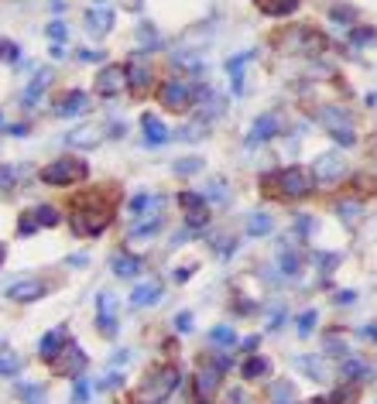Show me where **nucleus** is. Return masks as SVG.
<instances>
[{
  "instance_id": "nucleus-11",
  "label": "nucleus",
  "mask_w": 377,
  "mask_h": 404,
  "mask_svg": "<svg viewBox=\"0 0 377 404\" xmlns=\"http://www.w3.org/2000/svg\"><path fill=\"white\" fill-rule=\"evenodd\" d=\"M312 175H316V182H323V185H333V182H339V178L346 175V162L339 158V151L319 155V158H316V164H312Z\"/></svg>"
},
{
  "instance_id": "nucleus-31",
  "label": "nucleus",
  "mask_w": 377,
  "mask_h": 404,
  "mask_svg": "<svg viewBox=\"0 0 377 404\" xmlns=\"http://www.w3.org/2000/svg\"><path fill=\"white\" fill-rule=\"evenodd\" d=\"M0 62H10V65H17L21 62V45L10 38H0Z\"/></svg>"
},
{
  "instance_id": "nucleus-6",
  "label": "nucleus",
  "mask_w": 377,
  "mask_h": 404,
  "mask_svg": "<svg viewBox=\"0 0 377 404\" xmlns=\"http://www.w3.org/2000/svg\"><path fill=\"white\" fill-rule=\"evenodd\" d=\"M48 366H52V373L55 377H79V370L86 366V353H83V346L79 343H72V339H66V346L48 360Z\"/></svg>"
},
{
  "instance_id": "nucleus-25",
  "label": "nucleus",
  "mask_w": 377,
  "mask_h": 404,
  "mask_svg": "<svg viewBox=\"0 0 377 404\" xmlns=\"http://www.w3.org/2000/svg\"><path fill=\"white\" fill-rule=\"evenodd\" d=\"M162 226H165V216H162V212H155L151 219H144V223H134V230H130V240L155 237V233H162Z\"/></svg>"
},
{
  "instance_id": "nucleus-12",
  "label": "nucleus",
  "mask_w": 377,
  "mask_h": 404,
  "mask_svg": "<svg viewBox=\"0 0 377 404\" xmlns=\"http://www.w3.org/2000/svg\"><path fill=\"white\" fill-rule=\"evenodd\" d=\"M155 86V69L148 65V62H141V59H130L127 62V89L130 93H148Z\"/></svg>"
},
{
  "instance_id": "nucleus-8",
  "label": "nucleus",
  "mask_w": 377,
  "mask_h": 404,
  "mask_svg": "<svg viewBox=\"0 0 377 404\" xmlns=\"http://www.w3.org/2000/svg\"><path fill=\"white\" fill-rule=\"evenodd\" d=\"M178 205H182V212H185L189 230H203V226L210 223V199H206V196L185 189V192H178Z\"/></svg>"
},
{
  "instance_id": "nucleus-2",
  "label": "nucleus",
  "mask_w": 377,
  "mask_h": 404,
  "mask_svg": "<svg viewBox=\"0 0 377 404\" xmlns=\"http://www.w3.org/2000/svg\"><path fill=\"white\" fill-rule=\"evenodd\" d=\"M261 189H264L268 196H275V199H305V196L312 192V178H309V171L288 164V168L268 171V175L261 178Z\"/></svg>"
},
{
  "instance_id": "nucleus-60",
  "label": "nucleus",
  "mask_w": 377,
  "mask_h": 404,
  "mask_svg": "<svg viewBox=\"0 0 377 404\" xmlns=\"http://www.w3.org/2000/svg\"><path fill=\"white\" fill-rule=\"evenodd\" d=\"M96 3H107V0H96Z\"/></svg>"
},
{
  "instance_id": "nucleus-48",
  "label": "nucleus",
  "mask_w": 377,
  "mask_h": 404,
  "mask_svg": "<svg viewBox=\"0 0 377 404\" xmlns=\"http://www.w3.org/2000/svg\"><path fill=\"white\" fill-rule=\"evenodd\" d=\"M377 35L374 31H371V28H360V31H353V35H350V41H374Z\"/></svg>"
},
{
  "instance_id": "nucleus-10",
  "label": "nucleus",
  "mask_w": 377,
  "mask_h": 404,
  "mask_svg": "<svg viewBox=\"0 0 377 404\" xmlns=\"http://www.w3.org/2000/svg\"><path fill=\"white\" fill-rule=\"evenodd\" d=\"M323 123H326V130H330V137H333L336 144H343V148H350L353 141H357V134H353V123L346 121V114L343 110H323Z\"/></svg>"
},
{
  "instance_id": "nucleus-13",
  "label": "nucleus",
  "mask_w": 377,
  "mask_h": 404,
  "mask_svg": "<svg viewBox=\"0 0 377 404\" xmlns=\"http://www.w3.org/2000/svg\"><path fill=\"white\" fill-rule=\"evenodd\" d=\"M110 28H114V10H110L107 3H93V7L86 10V31H89L93 38H103Z\"/></svg>"
},
{
  "instance_id": "nucleus-9",
  "label": "nucleus",
  "mask_w": 377,
  "mask_h": 404,
  "mask_svg": "<svg viewBox=\"0 0 377 404\" xmlns=\"http://www.w3.org/2000/svg\"><path fill=\"white\" fill-rule=\"evenodd\" d=\"M93 103H89V93L86 89H66L59 100H52V114L55 117H79Z\"/></svg>"
},
{
  "instance_id": "nucleus-29",
  "label": "nucleus",
  "mask_w": 377,
  "mask_h": 404,
  "mask_svg": "<svg viewBox=\"0 0 377 404\" xmlns=\"http://www.w3.org/2000/svg\"><path fill=\"white\" fill-rule=\"evenodd\" d=\"M247 233H251V237H264V233H271V216L254 212L251 219H247Z\"/></svg>"
},
{
  "instance_id": "nucleus-53",
  "label": "nucleus",
  "mask_w": 377,
  "mask_h": 404,
  "mask_svg": "<svg viewBox=\"0 0 377 404\" xmlns=\"http://www.w3.org/2000/svg\"><path fill=\"white\" fill-rule=\"evenodd\" d=\"M339 212H343V219H350V216L360 212V205H339Z\"/></svg>"
},
{
  "instance_id": "nucleus-30",
  "label": "nucleus",
  "mask_w": 377,
  "mask_h": 404,
  "mask_svg": "<svg viewBox=\"0 0 377 404\" xmlns=\"http://www.w3.org/2000/svg\"><path fill=\"white\" fill-rule=\"evenodd\" d=\"M96 329H100L107 339H114V336H117V316H114V312H107V309H100V316H96Z\"/></svg>"
},
{
  "instance_id": "nucleus-32",
  "label": "nucleus",
  "mask_w": 377,
  "mask_h": 404,
  "mask_svg": "<svg viewBox=\"0 0 377 404\" xmlns=\"http://www.w3.org/2000/svg\"><path fill=\"white\" fill-rule=\"evenodd\" d=\"M210 343H216V346H233V343H237V336H233V329H230V325H213V329H210Z\"/></svg>"
},
{
  "instance_id": "nucleus-16",
  "label": "nucleus",
  "mask_w": 377,
  "mask_h": 404,
  "mask_svg": "<svg viewBox=\"0 0 377 404\" xmlns=\"http://www.w3.org/2000/svg\"><path fill=\"white\" fill-rule=\"evenodd\" d=\"M278 127H282L278 114H261V117L254 121L251 134H247V144H264V141H271V137L278 134Z\"/></svg>"
},
{
  "instance_id": "nucleus-56",
  "label": "nucleus",
  "mask_w": 377,
  "mask_h": 404,
  "mask_svg": "<svg viewBox=\"0 0 377 404\" xmlns=\"http://www.w3.org/2000/svg\"><path fill=\"white\" fill-rule=\"evenodd\" d=\"M257 343H261L257 336H247V339H244V350H247V353H254V350H257Z\"/></svg>"
},
{
  "instance_id": "nucleus-22",
  "label": "nucleus",
  "mask_w": 377,
  "mask_h": 404,
  "mask_svg": "<svg viewBox=\"0 0 377 404\" xmlns=\"http://www.w3.org/2000/svg\"><path fill=\"white\" fill-rule=\"evenodd\" d=\"M257 10L268 17H288L298 10V0H257Z\"/></svg>"
},
{
  "instance_id": "nucleus-21",
  "label": "nucleus",
  "mask_w": 377,
  "mask_h": 404,
  "mask_svg": "<svg viewBox=\"0 0 377 404\" xmlns=\"http://www.w3.org/2000/svg\"><path fill=\"white\" fill-rule=\"evenodd\" d=\"M48 82H52V72L48 69H38L35 76H31V82L24 86V96H21V107H35L38 100H42V93L48 89Z\"/></svg>"
},
{
  "instance_id": "nucleus-46",
  "label": "nucleus",
  "mask_w": 377,
  "mask_h": 404,
  "mask_svg": "<svg viewBox=\"0 0 377 404\" xmlns=\"http://www.w3.org/2000/svg\"><path fill=\"white\" fill-rule=\"evenodd\" d=\"M121 384H124V377H121V373H110V377H103L96 387H100V391H110V387H121Z\"/></svg>"
},
{
  "instance_id": "nucleus-59",
  "label": "nucleus",
  "mask_w": 377,
  "mask_h": 404,
  "mask_svg": "<svg viewBox=\"0 0 377 404\" xmlns=\"http://www.w3.org/2000/svg\"><path fill=\"white\" fill-rule=\"evenodd\" d=\"M0 123H3V110H0Z\"/></svg>"
},
{
  "instance_id": "nucleus-17",
  "label": "nucleus",
  "mask_w": 377,
  "mask_h": 404,
  "mask_svg": "<svg viewBox=\"0 0 377 404\" xmlns=\"http://www.w3.org/2000/svg\"><path fill=\"white\" fill-rule=\"evenodd\" d=\"M72 148H79V151H89V148H100L103 144V127H93V123H86V127H76L69 137H66Z\"/></svg>"
},
{
  "instance_id": "nucleus-37",
  "label": "nucleus",
  "mask_w": 377,
  "mask_h": 404,
  "mask_svg": "<svg viewBox=\"0 0 377 404\" xmlns=\"http://www.w3.org/2000/svg\"><path fill=\"white\" fill-rule=\"evenodd\" d=\"M298 366H302V370H309V373H312V380H326V370H323V364H319L316 357H302Z\"/></svg>"
},
{
  "instance_id": "nucleus-36",
  "label": "nucleus",
  "mask_w": 377,
  "mask_h": 404,
  "mask_svg": "<svg viewBox=\"0 0 377 404\" xmlns=\"http://www.w3.org/2000/svg\"><path fill=\"white\" fill-rule=\"evenodd\" d=\"M151 199H155V196H144V192H141V196H134L130 205H127V209H130V216H134V219H141V216L151 209Z\"/></svg>"
},
{
  "instance_id": "nucleus-33",
  "label": "nucleus",
  "mask_w": 377,
  "mask_h": 404,
  "mask_svg": "<svg viewBox=\"0 0 377 404\" xmlns=\"http://www.w3.org/2000/svg\"><path fill=\"white\" fill-rule=\"evenodd\" d=\"M199 171H203V158H178L175 162V175H182V178L185 175H199Z\"/></svg>"
},
{
  "instance_id": "nucleus-18",
  "label": "nucleus",
  "mask_w": 377,
  "mask_h": 404,
  "mask_svg": "<svg viewBox=\"0 0 377 404\" xmlns=\"http://www.w3.org/2000/svg\"><path fill=\"white\" fill-rule=\"evenodd\" d=\"M66 339H69V332H66V325H59V329H48L42 339H38V357H42L45 364L66 346Z\"/></svg>"
},
{
  "instance_id": "nucleus-54",
  "label": "nucleus",
  "mask_w": 377,
  "mask_h": 404,
  "mask_svg": "<svg viewBox=\"0 0 377 404\" xmlns=\"http://www.w3.org/2000/svg\"><path fill=\"white\" fill-rule=\"evenodd\" d=\"M336 302H339V305H350V302H357V295H353V291H339Z\"/></svg>"
},
{
  "instance_id": "nucleus-34",
  "label": "nucleus",
  "mask_w": 377,
  "mask_h": 404,
  "mask_svg": "<svg viewBox=\"0 0 377 404\" xmlns=\"http://www.w3.org/2000/svg\"><path fill=\"white\" fill-rule=\"evenodd\" d=\"M330 17H333L336 24H357V10H353V7H339V3H333V7H330Z\"/></svg>"
},
{
  "instance_id": "nucleus-4",
  "label": "nucleus",
  "mask_w": 377,
  "mask_h": 404,
  "mask_svg": "<svg viewBox=\"0 0 377 404\" xmlns=\"http://www.w3.org/2000/svg\"><path fill=\"white\" fill-rule=\"evenodd\" d=\"M86 175H89V164H86V158H76V155H62V158L48 162L45 168H38V182L48 185V189H69V185H79Z\"/></svg>"
},
{
  "instance_id": "nucleus-43",
  "label": "nucleus",
  "mask_w": 377,
  "mask_h": 404,
  "mask_svg": "<svg viewBox=\"0 0 377 404\" xmlns=\"http://www.w3.org/2000/svg\"><path fill=\"white\" fill-rule=\"evenodd\" d=\"M86 401H89V384L79 377V380L72 384V404H86Z\"/></svg>"
},
{
  "instance_id": "nucleus-5",
  "label": "nucleus",
  "mask_w": 377,
  "mask_h": 404,
  "mask_svg": "<svg viewBox=\"0 0 377 404\" xmlns=\"http://www.w3.org/2000/svg\"><path fill=\"white\" fill-rule=\"evenodd\" d=\"M196 100H199V89L185 79H165L158 86V103L171 114H185L189 107H196Z\"/></svg>"
},
{
  "instance_id": "nucleus-23",
  "label": "nucleus",
  "mask_w": 377,
  "mask_h": 404,
  "mask_svg": "<svg viewBox=\"0 0 377 404\" xmlns=\"http://www.w3.org/2000/svg\"><path fill=\"white\" fill-rule=\"evenodd\" d=\"M271 373V360H264V357H247L244 364H240V377L244 380H261V377H268Z\"/></svg>"
},
{
  "instance_id": "nucleus-47",
  "label": "nucleus",
  "mask_w": 377,
  "mask_h": 404,
  "mask_svg": "<svg viewBox=\"0 0 377 404\" xmlns=\"http://www.w3.org/2000/svg\"><path fill=\"white\" fill-rule=\"evenodd\" d=\"M7 134H10V137H28V134H31V127H28V123H10V127H7Z\"/></svg>"
},
{
  "instance_id": "nucleus-44",
  "label": "nucleus",
  "mask_w": 377,
  "mask_h": 404,
  "mask_svg": "<svg viewBox=\"0 0 377 404\" xmlns=\"http://www.w3.org/2000/svg\"><path fill=\"white\" fill-rule=\"evenodd\" d=\"M175 329L178 332H192V312H178L175 316Z\"/></svg>"
},
{
  "instance_id": "nucleus-28",
  "label": "nucleus",
  "mask_w": 377,
  "mask_h": 404,
  "mask_svg": "<svg viewBox=\"0 0 377 404\" xmlns=\"http://www.w3.org/2000/svg\"><path fill=\"white\" fill-rule=\"evenodd\" d=\"M137 35H141V41H144V48H141V52H158V48H162V38L155 35V28H151L148 21H141Z\"/></svg>"
},
{
  "instance_id": "nucleus-39",
  "label": "nucleus",
  "mask_w": 377,
  "mask_h": 404,
  "mask_svg": "<svg viewBox=\"0 0 377 404\" xmlns=\"http://www.w3.org/2000/svg\"><path fill=\"white\" fill-rule=\"evenodd\" d=\"M316 319H319V316H316V312H312V309H309V312H302V316H298V336H309V332H312V329H316Z\"/></svg>"
},
{
  "instance_id": "nucleus-20",
  "label": "nucleus",
  "mask_w": 377,
  "mask_h": 404,
  "mask_svg": "<svg viewBox=\"0 0 377 404\" xmlns=\"http://www.w3.org/2000/svg\"><path fill=\"white\" fill-rule=\"evenodd\" d=\"M141 130H144L148 144H165V141H171L165 121H158V114H141Z\"/></svg>"
},
{
  "instance_id": "nucleus-42",
  "label": "nucleus",
  "mask_w": 377,
  "mask_h": 404,
  "mask_svg": "<svg viewBox=\"0 0 377 404\" xmlns=\"http://www.w3.org/2000/svg\"><path fill=\"white\" fill-rule=\"evenodd\" d=\"M17 233H21V237H35V233H38V226H35L31 212H24V216L17 219Z\"/></svg>"
},
{
  "instance_id": "nucleus-26",
  "label": "nucleus",
  "mask_w": 377,
  "mask_h": 404,
  "mask_svg": "<svg viewBox=\"0 0 377 404\" xmlns=\"http://www.w3.org/2000/svg\"><path fill=\"white\" fill-rule=\"evenodd\" d=\"M21 175H28V168H17V164H0V192H10Z\"/></svg>"
},
{
  "instance_id": "nucleus-45",
  "label": "nucleus",
  "mask_w": 377,
  "mask_h": 404,
  "mask_svg": "<svg viewBox=\"0 0 377 404\" xmlns=\"http://www.w3.org/2000/svg\"><path fill=\"white\" fill-rule=\"evenodd\" d=\"M282 271L285 274H298V257L295 254H282Z\"/></svg>"
},
{
  "instance_id": "nucleus-49",
  "label": "nucleus",
  "mask_w": 377,
  "mask_h": 404,
  "mask_svg": "<svg viewBox=\"0 0 377 404\" xmlns=\"http://www.w3.org/2000/svg\"><path fill=\"white\" fill-rule=\"evenodd\" d=\"M210 199H220V202H226V189H223V182H213V189H210Z\"/></svg>"
},
{
  "instance_id": "nucleus-19",
  "label": "nucleus",
  "mask_w": 377,
  "mask_h": 404,
  "mask_svg": "<svg viewBox=\"0 0 377 404\" xmlns=\"http://www.w3.org/2000/svg\"><path fill=\"white\" fill-rule=\"evenodd\" d=\"M110 267H114L117 278H137V274L144 271V261L134 257V254H127V250H121V254L110 257Z\"/></svg>"
},
{
  "instance_id": "nucleus-1",
  "label": "nucleus",
  "mask_w": 377,
  "mask_h": 404,
  "mask_svg": "<svg viewBox=\"0 0 377 404\" xmlns=\"http://www.w3.org/2000/svg\"><path fill=\"white\" fill-rule=\"evenodd\" d=\"M72 233L76 237H100L110 223H114V199L100 189V192H86L72 202Z\"/></svg>"
},
{
  "instance_id": "nucleus-41",
  "label": "nucleus",
  "mask_w": 377,
  "mask_h": 404,
  "mask_svg": "<svg viewBox=\"0 0 377 404\" xmlns=\"http://www.w3.org/2000/svg\"><path fill=\"white\" fill-rule=\"evenodd\" d=\"M254 55H257V52H244V55H233V59L226 62V72H230V76H233V72H240V69H244V65L251 62Z\"/></svg>"
},
{
  "instance_id": "nucleus-38",
  "label": "nucleus",
  "mask_w": 377,
  "mask_h": 404,
  "mask_svg": "<svg viewBox=\"0 0 377 404\" xmlns=\"http://www.w3.org/2000/svg\"><path fill=\"white\" fill-rule=\"evenodd\" d=\"M45 35H48V41H66V35H69V28H66V21H48V28H45Z\"/></svg>"
},
{
  "instance_id": "nucleus-7",
  "label": "nucleus",
  "mask_w": 377,
  "mask_h": 404,
  "mask_svg": "<svg viewBox=\"0 0 377 404\" xmlns=\"http://www.w3.org/2000/svg\"><path fill=\"white\" fill-rule=\"evenodd\" d=\"M127 89V65H103L100 72H96V79H93V93L100 96V100H117L121 93Z\"/></svg>"
},
{
  "instance_id": "nucleus-51",
  "label": "nucleus",
  "mask_w": 377,
  "mask_h": 404,
  "mask_svg": "<svg viewBox=\"0 0 377 404\" xmlns=\"http://www.w3.org/2000/svg\"><path fill=\"white\" fill-rule=\"evenodd\" d=\"M66 264H69V267H83V264H89V257H86V254H72Z\"/></svg>"
},
{
  "instance_id": "nucleus-58",
  "label": "nucleus",
  "mask_w": 377,
  "mask_h": 404,
  "mask_svg": "<svg viewBox=\"0 0 377 404\" xmlns=\"http://www.w3.org/2000/svg\"><path fill=\"white\" fill-rule=\"evenodd\" d=\"M367 103H371V107H377V93H371V96H367Z\"/></svg>"
},
{
  "instance_id": "nucleus-14",
  "label": "nucleus",
  "mask_w": 377,
  "mask_h": 404,
  "mask_svg": "<svg viewBox=\"0 0 377 404\" xmlns=\"http://www.w3.org/2000/svg\"><path fill=\"white\" fill-rule=\"evenodd\" d=\"M42 295H48V284L42 278H24V281H14L7 288L10 302H38Z\"/></svg>"
},
{
  "instance_id": "nucleus-55",
  "label": "nucleus",
  "mask_w": 377,
  "mask_h": 404,
  "mask_svg": "<svg viewBox=\"0 0 377 404\" xmlns=\"http://www.w3.org/2000/svg\"><path fill=\"white\" fill-rule=\"evenodd\" d=\"M192 271H196V267H182V271H175V281H185V278H192Z\"/></svg>"
},
{
  "instance_id": "nucleus-24",
  "label": "nucleus",
  "mask_w": 377,
  "mask_h": 404,
  "mask_svg": "<svg viewBox=\"0 0 377 404\" xmlns=\"http://www.w3.org/2000/svg\"><path fill=\"white\" fill-rule=\"evenodd\" d=\"M31 219H35L38 230H52V226L62 223V212H59L55 205H35V209H31Z\"/></svg>"
},
{
  "instance_id": "nucleus-35",
  "label": "nucleus",
  "mask_w": 377,
  "mask_h": 404,
  "mask_svg": "<svg viewBox=\"0 0 377 404\" xmlns=\"http://www.w3.org/2000/svg\"><path fill=\"white\" fill-rule=\"evenodd\" d=\"M17 394L24 398V404H42L45 387H38V384H21V387H17Z\"/></svg>"
},
{
  "instance_id": "nucleus-52",
  "label": "nucleus",
  "mask_w": 377,
  "mask_h": 404,
  "mask_svg": "<svg viewBox=\"0 0 377 404\" xmlns=\"http://www.w3.org/2000/svg\"><path fill=\"white\" fill-rule=\"evenodd\" d=\"M103 52H79V62H100Z\"/></svg>"
},
{
  "instance_id": "nucleus-3",
  "label": "nucleus",
  "mask_w": 377,
  "mask_h": 404,
  "mask_svg": "<svg viewBox=\"0 0 377 404\" xmlns=\"http://www.w3.org/2000/svg\"><path fill=\"white\" fill-rule=\"evenodd\" d=\"M178 387V370L171 364L155 366L144 373V380L130 391V404H162L171 398V391Z\"/></svg>"
},
{
  "instance_id": "nucleus-57",
  "label": "nucleus",
  "mask_w": 377,
  "mask_h": 404,
  "mask_svg": "<svg viewBox=\"0 0 377 404\" xmlns=\"http://www.w3.org/2000/svg\"><path fill=\"white\" fill-rule=\"evenodd\" d=\"M141 3H144V0H127V7H130V10H141Z\"/></svg>"
},
{
  "instance_id": "nucleus-27",
  "label": "nucleus",
  "mask_w": 377,
  "mask_h": 404,
  "mask_svg": "<svg viewBox=\"0 0 377 404\" xmlns=\"http://www.w3.org/2000/svg\"><path fill=\"white\" fill-rule=\"evenodd\" d=\"M21 366L24 360L14 350H0V377H14V373H21Z\"/></svg>"
},
{
  "instance_id": "nucleus-40",
  "label": "nucleus",
  "mask_w": 377,
  "mask_h": 404,
  "mask_svg": "<svg viewBox=\"0 0 377 404\" xmlns=\"http://www.w3.org/2000/svg\"><path fill=\"white\" fill-rule=\"evenodd\" d=\"M364 373H367V366L360 364V360H346V364H343V377H346V380H357V377H364Z\"/></svg>"
},
{
  "instance_id": "nucleus-15",
  "label": "nucleus",
  "mask_w": 377,
  "mask_h": 404,
  "mask_svg": "<svg viewBox=\"0 0 377 404\" xmlns=\"http://www.w3.org/2000/svg\"><path fill=\"white\" fill-rule=\"evenodd\" d=\"M162 298H165V291H162L158 281L134 284V291H130V309H151V305H158Z\"/></svg>"
},
{
  "instance_id": "nucleus-50",
  "label": "nucleus",
  "mask_w": 377,
  "mask_h": 404,
  "mask_svg": "<svg viewBox=\"0 0 377 404\" xmlns=\"http://www.w3.org/2000/svg\"><path fill=\"white\" fill-rule=\"evenodd\" d=\"M48 55H52V59H62V55H66V41H52Z\"/></svg>"
}]
</instances>
